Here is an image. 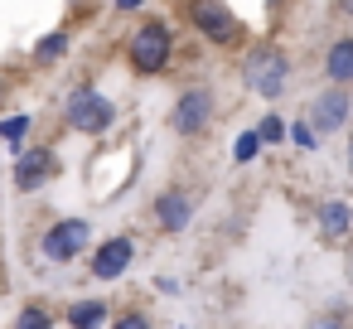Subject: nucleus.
Masks as SVG:
<instances>
[{"label": "nucleus", "mask_w": 353, "mask_h": 329, "mask_svg": "<svg viewBox=\"0 0 353 329\" xmlns=\"http://www.w3.org/2000/svg\"><path fill=\"white\" fill-rule=\"evenodd\" d=\"M30 131H34V117H6L0 121V141H6L10 150H25Z\"/></svg>", "instance_id": "nucleus-15"}, {"label": "nucleus", "mask_w": 353, "mask_h": 329, "mask_svg": "<svg viewBox=\"0 0 353 329\" xmlns=\"http://www.w3.org/2000/svg\"><path fill=\"white\" fill-rule=\"evenodd\" d=\"M170 126L179 131V136H203L208 126H213V92L208 88H184L179 92V102H174V112H170Z\"/></svg>", "instance_id": "nucleus-7"}, {"label": "nucleus", "mask_w": 353, "mask_h": 329, "mask_svg": "<svg viewBox=\"0 0 353 329\" xmlns=\"http://www.w3.org/2000/svg\"><path fill=\"white\" fill-rule=\"evenodd\" d=\"M189 25L208 39V44H237L242 39V20L223 6V0H189Z\"/></svg>", "instance_id": "nucleus-4"}, {"label": "nucleus", "mask_w": 353, "mask_h": 329, "mask_svg": "<svg viewBox=\"0 0 353 329\" xmlns=\"http://www.w3.org/2000/svg\"><path fill=\"white\" fill-rule=\"evenodd\" d=\"M145 0H117V10H141Z\"/></svg>", "instance_id": "nucleus-21"}, {"label": "nucleus", "mask_w": 353, "mask_h": 329, "mask_svg": "<svg viewBox=\"0 0 353 329\" xmlns=\"http://www.w3.org/2000/svg\"><path fill=\"white\" fill-rule=\"evenodd\" d=\"M112 121H117V102H112L107 92H97V88L68 92V102H63V126H68V131H78V136H102V131H112Z\"/></svg>", "instance_id": "nucleus-3"}, {"label": "nucleus", "mask_w": 353, "mask_h": 329, "mask_svg": "<svg viewBox=\"0 0 353 329\" xmlns=\"http://www.w3.org/2000/svg\"><path fill=\"white\" fill-rule=\"evenodd\" d=\"M136 261V242L131 237H107L97 252H92V276L97 281H121Z\"/></svg>", "instance_id": "nucleus-9"}, {"label": "nucleus", "mask_w": 353, "mask_h": 329, "mask_svg": "<svg viewBox=\"0 0 353 329\" xmlns=\"http://www.w3.org/2000/svg\"><path fill=\"white\" fill-rule=\"evenodd\" d=\"M256 155H261V131H242V136L232 141V160H237V165H252Z\"/></svg>", "instance_id": "nucleus-16"}, {"label": "nucleus", "mask_w": 353, "mask_h": 329, "mask_svg": "<svg viewBox=\"0 0 353 329\" xmlns=\"http://www.w3.org/2000/svg\"><path fill=\"white\" fill-rule=\"evenodd\" d=\"M324 78L329 83H353V34H343L324 49Z\"/></svg>", "instance_id": "nucleus-12"}, {"label": "nucleus", "mask_w": 353, "mask_h": 329, "mask_svg": "<svg viewBox=\"0 0 353 329\" xmlns=\"http://www.w3.org/2000/svg\"><path fill=\"white\" fill-rule=\"evenodd\" d=\"M348 276H353V257H348Z\"/></svg>", "instance_id": "nucleus-25"}, {"label": "nucleus", "mask_w": 353, "mask_h": 329, "mask_svg": "<svg viewBox=\"0 0 353 329\" xmlns=\"http://www.w3.org/2000/svg\"><path fill=\"white\" fill-rule=\"evenodd\" d=\"M348 170H353V136H348Z\"/></svg>", "instance_id": "nucleus-24"}, {"label": "nucleus", "mask_w": 353, "mask_h": 329, "mask_svg": "<svg viewBox=\"0 0 353 329\" xmlns=\"http://www.w3.org/2000/svg\"><path fill=\"white\" fill-rule=\"evenodd\" d=\"M256 131H261V146H281V141H290V126H285V121H281L276 112H266Z\"/></svg>", "instance_id": "nucleus-17"}, {"label": "nucleus", "mask_w": 353, "mask_h": 329, "mask_svg": "<svg viewBox=\"0 0 353 329\" xmlns=\"http://www.w3.org/2000/svg\"><path fill=\"white\" fill-rule=\"evenodd\" d=\"M126 59H131V68L145 73V78L165 73L170 59H174V30H170L165 20H145V25L126 39Z\"/></svg>", "instance_id": "nucleus-2"}, {"label": "nucleus", "mask_w": 353, "mask_h": 329, "mask_svg": "<svg viewBox=\"0 0 353 329\" xmlns=\"http://www.w3.org/2000/svg\"><path fill=\"white\" fill-rule=\"evenodd\" d=\"M6 97H10V88H6V78H0V107H6Z\"/></svg>", "instance_id": "nucleus-23"}, {"label": "nucleus", "mask_w": 353, "mask_h": 329, "mask_svg": "<svg viewBox=\"0 0 353 329\" xmlns=\"http://www.w3.org/2000/svg\"><path fill=\"white\" fill-rule=\"evenodd\" d=\"M290 146H300V150H319V131L310 126V117H305V121H290Z\"/></svg>", "instance_id": "nucleus-18"}, {"label": "nucleus", "mask_w": 353, "mask_h": 329, "mask_svg": "<svg viewBox=\"0 0 353 329\" xmlns=\"http://www.w3.org/2000/svg\"><path fill=\"white\" fill-rule=\"evenodd\" d=\"M339 15H348V20H353V0H339Z\"/></svg>", "instance_id": "nucleus-22"}, {"label": "nucleus", "mask_w": 353, "mask_h": 329, "mask_svg": "<svg viewBox=\"0 0 353 329\" xmlns=\"http://www.w3.org/2000/svg\"><path fill=\"white\" fill-rule=\"evenodd\" d=\"M314 223H319V237H324V242H339V237H348V232H353V203L329 199V203H319Z\"/></svg>", "instance_id": "nucleus-11"}, {"label": "nucleus", "mask_w": 353, "mask_h": 329, "mask_svg": "<svg viewBox=\"0 0 353 329\" xmlns=\"http://www.w3.org/2000/svg\"><path fill=\"white\" fill-rule=\"evenodd\" d=\"M155 223H160L165 232H184V228L194 223V199H189L184 189H165V194L155 199Z\"/></svg>", "instance_id": "nucleus-10"}, {"label": "nucleus", "mask_w": 353, "mask_h": 329, "mask_svg": "<svg viewBox=\"0 0 353 329\" xmlns=\"http://www.w3.org/2000/svg\"><path fill=\"white\" fill-rule=\"evenodd\" d=\"M107 319H112L107 300H78V305L68 310V324H78V329H88V324H107Z\"/></svg>", "instance_id": "nucleus-14"}, {"label": "nucleus", "mask_w": 353, "mask_h": 329, "mask_svg": "<svg viewBox=\"0 0 353 329\" xmlns=\"http://www.w3.org/2000/svg\"><path fill=\"white\" fill-rule=\"evenodd\" d=\"M117 324H121V329H145V324H150V315L131 310V315H117Z\"/></svg>", "instance_id": "nucleus-20"}, {"label": "nucleus", "mask_w": 353, "mask_h": 329, "mask_svg": "<svg viewBox=\"0 0 353 329\" xmlns=\"http://www.w3.org/2000/svg\"><path fill=\"white\" fill-rule=\"evenodd\" d=\"M15 324H20V329H44V324H54V319H49V310H39V305H25V310L15 315Z\"/></svg>", "instance_id": "nucleus-19"}, {"label": "nucleus", "mask_w": 353, "mask_h": 329, "mask_svg": "<svg viewBox=\"0 0 353 329\" xmlns=\"http://www.w3.org/2000/svg\"><path fill=\"white\" fill-rule=\"evenodd\" d=\"M54 170H59V160H54V150L49 146H25L20 155H15V189H44L49 179H54Z\"/></svg>", "instance_id": "nucleus-8"}, {"label": "nucleus", "mask_w": 353, "mask_h": 329, "mask_svg": "<svg viewBox=\"0 0 353 329\" xmlns=\"http://www.w3.org/2000/svg\"><path fill=\"white\" fill-rule=\"evenodd\" d=\"M285 83H290V59H285L281 44H256V49H247V59H242V88H247V92L276 102V97L285 92Z\"/></svg>", "instance_id": "nucleus-1"}, {"label": "nucleus", "mask_w": 353, "mask_h": 329, "mask_svg": "<svg viewBox=\"0 0 353 329\" xmlns=\"http://www.w3.org/2000/svg\"><path fill=\"white\" fill-rule=\"evenodd\" d=\"M310 126L319 131V141L324 136H334V131H343L348 126V117H353V97H348V83H329L324 92H314L310 97Z\"/></svg>", "instance_id": "nucleus-5"}, {"label": "nucleus", "mask_w": 353, "mask_h": 329, "mask_svg": "<svg viewBox=\"0 0 353 329\" xmlns=\"http://www.w3.org/2000/svg\"><path fill=\"white\" fill-rule=\"evenodd\" d=\"M88 242H92V223L88 218H59L44 232L39 252H44V261H73V257L88 252Z\"/></svg>", "instance_id": "nucleus-6"}, {"label": "nucleus", "mask_w": 353, "mask_h": 329, "mask_svg": "<svg viewBox=\"0 0 353 329\" xmlns=\"http://www.w3.org/2000/svg\"><path fill=\"white\" fill-rule=\"evenodd\" d=\"M68 49H73V34H68V30H54V34H44V39L34 44V63L49 68V63H59Z\"/></svg>", "instance_id": "nucleus-13"}]
</instances>
